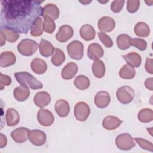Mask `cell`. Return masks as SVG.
Wrapping results in <instances>:
<instances>
[{
	"mask_svg": "<svg viewBox=\"0 0 153 153\" xmlns=\"http://www.w3.org/2000/svg\"><path fill=\"white\" fill-rule=\"evenodd\" d=\"M44 1L3 0L1 1V26L26 34L42 14Z\"/></svg>",
	"mask_w": 153,
	"mask_h": 153,
	"instance_id": "6da1fadb",
	"label": "cell"
},
{
	"mask_svg": "<svg viewBox=\"0 0 153 153\" xmlns=\"http://www.w3.org/2000/svg\"><path fill=\"white\" fill-rule=\"evenodd\" d=\"M17 81L23 85L28 87L32 90H38L42 88V84L27 72H19L14 74Z\"/></svg>",
	"mask_w": 153,
	"mask_h": 153,
	"instance_id": "7a4b0ae2",
	"label": "cell"
},
{
	"mask_svg": "<svg viewBox=\"0 0 153 153\" xmlns=\"http://www.w3.org/2000/svg\"><path fill=\"white\" fill-rule=\"evenodd\" d=\"M38 43L30 39H22L17 45L18 51L24 56H30L36 53L38 48Z\"/></svg>",
	"mask_w": 153,
	"mask_h": 153,
	"instance_id": "3957f363",
	"label": "cell"
},
{
	"mask_svg": "<svg viewBox=\"0 0 153 153\" xmlns=\"http://www.w3.org/2000/svg\"><path fill=\"white\" fill-rule=\"evenodd\" d=\"M115 145L118 149L124 151L130 150L136 146L134 139L127 133L117 136L115 139Z\"/></svg>",
	"mask_w": 153,
	"mask_h": 153,
	"instance_id": "277c9868",
	"label": "cell"
},
{
	"mask_svg": "<svg viewBox=\"0 0 153 153\" xmlns=\"http://www.w3.org/2000/svg\"><path fill=\"white\" fill-rule=\"evenodd\" d=\"M117 98L122 104H128L134 97V91L130 86L124 85L118 88L116 92Z\"/></svg>",
	"mask_w": 153,
	"mask_h": 153,
	"instance_id": "5b68a950",
	"label": "cell"
},
{
	"mask_svg": "<svg viewBox=\"0 0 153 153\" xmlns=\"http://www.w3.org/2000/svg\"><path fill=\"white\" fill-rule=\"evenodd\" d=\"M67 52L71 58L81 60L84 55V45L81 41L74 40L68 45Z\"/></svg>",
	"mask_w": 153,
	"mask_h": 153,
	"instance_id": "8992f818",
	"label": "cell"
},
{
	"mask_svg": "<svg viewBox=\"0 0 153 153\" xmlns=\"http://www.w3.org/2000/svg\"><path fill=\"white\" fill-rule=\"evenodd\" d=\"M74 116L79 121H85L90 114V109L87 103L84 102L77 103L74 107Z\"/></svg>",
	"mask_w": 153,
	"mask_h": 153,
	"instance_id": "52a82bcc",
	"label": "cell"
},
{
	"mask_svg": "<svg viewBox=\"0 0 153 153\" xmlns=\"http://www.w3.org/2000/svg\"><path fill=\"white\" fill-rule=\"evenodd\" d=\"M37 120L39 123L45 127H48L53 124L54 121L53 114L48 109L41 108L37 114Z\"/></svg>",
	"mask_w": 153,
	"mask_h": 153,
	"instance_id": "ba28073f",
	"label": "cell"
},
{
	"mask_svg": "<svg viewBox=\"0 0 153 153\" xmlns=\"http://www.w3.org/2000/svg\"><path fill=\"white\" fill-rule=\"evenodd\" d=\"M29 139L33 145L39 146L45 144L47 136L42 130L37 129L32 130L29 133Z\"/></svg>",
	"mask_w": 153,
	"mask_h": 153,
	"instance_id": "9c48e42d",
	"label": "cell"
},
{
	"mask_svg": "<svg viewBox=\"0 0 153 153\" xmlns=\"http://www.w3.org/2000/svg\"><path fill=\"white\" fill-rule=\"evenodd\" d=\"M97 26L102 32H110L115 29V22L111 17L103 16L99 20Z\"/></svg>",
	"mask_w": 153,
	"mask_h": 153,
	"instance_id": "30bf717a",
	"label": "cell"
},
{
	"mask_svg": "<svg viewBox=\"0 0 153 153\" xmlns=\"http://www.w3.org/2000/svg\"><path fill=\"white\" fill-rule=\"evenodd\" d=\"M74 35L73 28L68 25H64L60 27L56 35V39L60 42H65L72 37Z\"/></svg>",
	"mask_w": 153,
	"mask_h": 153,
	"instance_id": "8fae6325",
	"label": "cell"
},
{
	"mask_svg": "<svg viewBox=\"0 0 153 153\" xmlns=\"http://www.w3.org/2000/svg\"><path fill=\"white\" fill-rule=\"evenodd\" d=\"M110 101V95L107 91L105 90H102L97 92L94 99L95 105L97 108L101 109L106 108L109 105Z\"/></svg>",
	"mask_w": 153,
	"mask_h": 153,
	"instance_id": "7c38bea8",
	"label": "cell"
},
{
	"mask_svg": "<svg viewBox=\"0 0 153 153\" xmlns=\"http://www.w3.org/2000/svg\"><path fill=\"white\" fill-rule=\"evenodd\" d=\"M29 130L26 127H19L11 133L13 140L16 143H22L26 142L29 139Z\"/></svg>",
	"mask_w": 153,
	"mask_h": 153,
	"instance_id": "4fadbf2b",
	"label": "cell"
},
{
	"mask_svg": "<svg viewBox=\"0 0 153 153\" xmlns=\"http://www.w3.org/2000/svg\"><path fill=\"white\" fill-rule=\"evenodd\" d=\"M104 51L102 46L97 43H92L89 45L87 50L88 58L93 60H99L103 57Z\"/></svg>",
	"mask_w": 153,
	"mask_h": 153,
	"instance_id": "5bb4252c",
	"label": "cell"
},
{
	"mask_svg": "<svg viewBox=\"0 0 153 153\" xmlns=\"http://www.w3.org/2000/svg\"><path fill=\"white\" fill-rule=\"evenodd\" d=\"M59 14L60 11L59 8L54 4H47L42 8L41 16L43 17H50L54 20L59 18Z\"/></svg>",
	"mask_w": 153,
	"mask_h": 153,
	"instance_id": "9a60e30c",
	"label": "cell"
},
{
	"mask_svg": "<svg viewBox=\"0 0 153 153\" xmlns=\"http://www.w3.org/2000/svg\"><path fill=\"white\" fill-rule=\"evenodd\" d=\"M33 101L36 106L43 108L48 105L50 103L51 96L50 94L46 91H39L35 95Z\"/></svg>",
	"mask_w": 153,
	"mask_h": 153,
	"instance_id": "2e32d148",
	"label": "cell"
},
{
	"mask_svg": "<svg viewBox=\"0 0 153 153\" xmlns=\"http://www.w3.org/2000/svg\"><path fill=\"white\" fill-rule=\"evenodd\" d=\"M122 123L123 121L119 118L112 115H108L104 118L102 121V126L104 128L108 130H113L117 128Z\"/></svg>",
	"mask_w": 153,
	"mask_h": 153,
	"instance_id": "e0dca14e",
	"label": "cell"
},
{
	"mask_svg": "<svg viewBox=\"0 0 153 153\" xmlns=\"http://www.w3.org/2000/svg\"><path fill=\"white\" fill-rule=\"evenodd\" d=\"M78 70L77 65L74 62H69L63 68L61 75L66 80L71 79L76 74Z\"/></svg>",
	"mask_w": 153,
	"mask_h": 153,
	"instance_id": "ac0fdd59",
	"label": "cell"
},
{
	"mask_svg": "<svg viewBox=\"0 0 153 153\" xmlns=\"http://www.w3.org/2000/svg\"><path fill=\"white\" fill-rule=\"evenodd\" d=\"M57 115L62 117L64 118L68 116L70 111V106L69 103L64 99L58 100L54 106Z\"/></svg>",
	"mask_w": 153,
	"mask_h": 153,
	"instance_id": "d6986e66",
	"label": "cell"
},
{
	"mask_svg": "<svg viewBox=\"0 0 153 153\" xmlns=\"http://www.w3.org/2000/svg\"><path fill=\"white\" fill-rule=\"evenodd\" d=\"M54 47L52 44L45 39H41L39 44V50L41 56L45 57H48L54 53Z\"/></svg>",
	"mask_w": 153,
	"mask_h": 153,
	"instance_id": "ffe728a7",
	"label": "cell"
},
{
	"mask_svg": "<svg viewBox=\"0 0 153 153\" xmlns=\"http://www.w3.org/2000/svg\"><path fill=\"white\" fill-rule=\"evenodd\" d=\"M16 62L15 54L11 51H4L0 55V66L6 68L14 65Z\"/></svg>",
	"mask_w": 153,
	"mask_h": 153,
	"instance_id": "44dd1931",
	"label": "cell"
},
{
	"mask_svg": "<svg viewBox=\"0 0 153 153\" xmlns=\"http://www.w3.org/2000/svg\"><path fill=\"white\" fill-rule=\"evenodd\" d=\"M79 34L84 40L89 41L94 38L96 31L93 26L89 24H85L81 27Z\"/></svg>",
	"mask_w": 153,
	"mask_h": 153,
	"instance_id": "7402d4cb",
	"label": "cell"
},
{
	"mask_svg": "<svg viewBox=\"0 0 153 153\" xmlns=\"http://www.w3.org/2000/svg\"><path fill=\"white\" fill-rule=\"evenodd\" d=\"M13 95L17 101L23 102L29 97L30 90L28 87L21 85L14 90Z\"/></svg>",
	"mask_w": 153,
	"mask_h": 153,
	"instance_id": "603a6c76",
	"label": "cell"
},
{
	"mask_svg": "<svg viewBox=\"0 0 153 153\" xmlns=\"http://www.w3.org/2000/svg\"><path fill=\"white\" fill-rule=\"evenodd\" d=\"M122 57L126 60L127 64L133 68H138L141 65V56L136 52L129 53L126 55H123Z\"/></svg>",
	"mask_w": 153,
	"mask_h": 153,
	"instance_id": "cb8c5ba5",
	"label": "cell"
},
{
	"mask_svg": "<svg viewBox=\"0 0 153 153\" xmlns=\"http://www.w3.org/2000/svg\"><path fill=\"white\" fill-rule=\"evenodd\" d=\"M31 69L36 74H43L47 69L46 62L41 59L35 58L30 63Z\"/></svg>",
	"mask_w": 153,
	"mask_h": 153,
	"instance_id": "d4e9b609",
	"label": "cell"
},
{
	"mask_svg": "<svg viewBox=\"0 0 153 153\" xmlns=\"http://www.w3.org/2000/svg\"><path fill=\"white\" fill-rule=\"evenodd\" d=\"M6 123L8 126L12 127L17 125L20 121V115L14 108H8L5 115Z\"/></svg>",
	"mask_w": 153,
	"mask_h": 153,
	"instance_id": "484cf974",
	"label": "cell"
},
{
	"mask_svg": "<svg viewBox=\"0 0 153 153\" xmlns=\"http://www.w3.org/2000/svg\"><path fill=\"white\" fill-rule=\"evenodd\" d=\"M134 31L135 34L142 38H145L149 35L150 29L149 26L145 22H139L134 26Z\"/></svg>",
	"mask_w": 153,
	"mask_h": 153,
	"instance_id": "4316f807",
	"label": "cell"
},
{
	"mask_svg": "<svg viewBox=\"0 0 153 153\" xmlns=\"http://www.w3.org/2000/svg\"><path fill=\"white\" fill-rule=\"evenodd\" d=\"M92 71L93 75L97 78H102L105 74L106 69L103 61L100 60H96L93 63Z\"/></svg>",
	"mask_w": 153,
	"mask_h": 153,
	"instance_id": "83f0119b",
	"label": "cell"
},
{
	"mask_svg": "<svg viewBox=\"0 0 153 153\" xmlns=\"http://www.w3.org/2000/svg\"><path fill=\"white\" fill-rule=\"evenodd\" d=\"M136 75V71L131 66L126 64L119 71L120 76L124 79H133Z\"/></svg>",
	"mask_w": 153,
	"mask_h": 153,
	"instance_id": "f1b7e54d",
	"label": "cell"
},
{
	"mask_svg": "<svg viewBox=\"0 0 153 153\" xmlns=\"http://www.w3.org/2000/svg\"><path fill=\"white\" fill-rule=\"evenodd\" d=\"M74 84L78 89L84 90L90 87V81L87 76L84 75H79L75 78Z\"/></svg>",
	"mask_w": 153,
	"mask_h": 153,
	"instance_id": "f546056e",
	"label": "cell"
},
{
	"mask_svg": "<svg viewBox=\"0 0 153 153\" xmlns=\"http://www.w3.org/2000/svg\"><path fill=\"white\" fill-rule=\"evenodd\" d=\"M65 60V55L64 52L58 48H55L54 53L52 55L51 61L53 65L56 66H59Z\"/></svg>",
	"mask_w": 153,
	"mask_h": 153,
	"instance_id": "4dcf8cb0",
	"label": "cell"
},
{
	"mask_svg": "<svg viewBox=\"0 0 153 153\" xmlns=\"http://www.w3.org/2000/svg\"><path fill=\"white\" fill-rule=\"evenodd\" d=\"M137 118L142 123H149L153 120V111L150 108H143L140 110Z\"/></svg>",
	"mask_w": 153,
	"mask_h": 153,
	"instance_id": "1f68e13d",
	"label": "cell"
},
{
	"mask_svg": "<svg viewBox=\"0 0 153 153\" xmlns=\"http://www.w3.org/2000/svg\"><path fill=\"white\" fill-rule=\"evenodd\" d=\"M131 37L127 34H121L117 38L116 42L118 47L121 50H126L130 48Z\"/></svg>",
	"mask_w": 153,
	"mask_h": 153,
	"instance_id": "d6a6232c",
	"label": "cell"
},
{
	"mask_svg": "<svg viewBox=\"0 0 153 153\" xmlns=\"http://www.w3.org/2000/svg\"><path fill=\"white\" fill-rule=\"evenodd\" d=\"M43 32V22L41 17H38L33 23L30 33L32 36L37 37L41 36Z\"/></svg>",
	"mask_w": 153,
	"mask_h": 153,
	"instance_id": "836d02e7",
	"label": "cell"
},
{
	"mask_svg": "<svg viewBox=\"0 0 153 153\" xmlns=\"http://www.w3.org/2000/svg\"><path fill=\"white\" fill-rule=\"evenodd\" d=\"M1 31L4 34L6 40L9 42H14L20 37L19 33L8 28H1Z\"/></svg>",
	"mask_w": 153,
	"mask_h": 153,
	"instance_id": "e575fe53",
	"label": "cell"
},
{
	"mask_svg": "<svg viewBox=\"0 0 153 153\" xmlns=\"http://www.w3.org/2000/svg\"><path fill=\"white\" fill-rule=\"evenodd\" d=\"M43 29L44 31L49 34L53 33L56 29V24L54 21L50 17H44Z\"/></svg>",
	"mask_w": 153,
	"mask_h": 153,
	"instance_id": "d590c367",
	"label": "cell"
},
{
	"mask_svg": "<svg viewBox=\"0 0 153 153\" xmlns=\"http://www.w3.org/2000/svg\"><path fill=\"white\" fill-rule=\"evenodd\" d=\"M130 45L135 47L140 51L145 50L147 47L146 41L145 39L141 38H131Z\"/></svg>",
	"mask_w": 153,
	"mask_h": 153,
	"instance_id": "8d00e7d4",
	"label": "cell"
},
{
	"mask_svg": "<svg viewBox=\"0 0 153 153\" xmlns=\"http://www.w3.org/2000/svg\"><path fill=\"white\" fill-rule=\"evenodd\" d=\"M134 140L142 149L151 152L153 151V145L151 142L145 139L139 137H135L134 138Z\"/></svg>",
	"mask_w": 153,
	"mask_h": 153,
	"instance_id": "74e56055",
	"label": "cell"
},
{
	"mask_svg": "<svg viewBox=\"0 0 153 153\" xmlns=\"http://www.w3.org/2000/svg\"><path fill=\"white\" fill-rule=\"evenodd\" d=\"M99 40L103 44V45L108 48L112 47L113 45V41L112 39L105 33L99 32L97 33Z\"/></svg>",
	"mask_w": 153,
	"mask_h": 153,
	"instance_id": "f35d334b",
	"label": "cell"
},
{
	"mask_svg": "<svg viewBox=\"0 0 153 153\" xmlns=\"http://www.w3.org/2000/svg\"><path fill=\"white\" fill-rule=\"evenodd\" d=\"M140 6V1L138 0H128L127 1V10L130 13H136Z\"/></svg>",
	"mask_w": 153,
	"mask_h": 153,
	"instance_id": "ab89813d",
	"label": "cell"
},
{
	"mask_svg": "<svg viewBox=\"0 0 153 153\" xmlns=\"http://www.w3.org/2000/svg\"><path fill=\"white\" fill-rule=\"evenodd\" d=\"M125 1H113L111 5V10L115 13L120 12L124 6Z\"/></svg>",
	"mask_w": 153,
	"mask_h": 153,
	"instance_id": "60d3db41",
	"label": "cell"
},
{
	"mask_svg": "<svg viewBox=\"0 0 153 153\" xmlns=\"http://www.w3.org/2000/svg\"><path fill=\"white\" fill-rule=\"evenodd\" d=\"M12 80L10 76L7 75H4L0 73V89L2 90L5 86L10 85L11 84Z\"/></svg>",
	"mask_w": 153,
	"mask_h": 153,
	"instance_id": "b9f144b4",
	"label": "cell"
},
{
	"mask_svg": "<svg viewBox=\"0 0 153 153\" xmlns=\"http://www.w3.org/2000/svg\"><path fill=\"white\" fill-rule=\"evenodd\" d=\"M152 62L153 60L151 58H148L147 57L146 59V62H145V70L146 72L150 74H153V67H152Z\"/></svg>",
	"mask_w": 153,
	"mask_h": 153,
	"instance_id": "7bdbcfd3",
	"label": "cell"
},
{
	"mask_svg": "<svg viewBox=\"0 0 153 153\" xmlns=\"http://www.w3.org/2000/svg\"><path fill=\"white\" fill-rule=\"evenodd\" d=\"M7 143V138L3 133H0V148H3L6 146Z\"/></svg>",
	"mask_w": 153,
	"mask_h": 153,
	"instance_id": "ee69618b",
	"label": "cell"
},
{
	"mask_svg": "<svg viewBox=\"0 0 153 153\" xmlns=\"http://www.w3.org/2000/svg\"><path fill=\"white\" fill-rule=\"evenodd\" d=\"M152 81H153V78L152 77L147 78L145 81V87L149 90H153V84H152Z\"/></svg>",
	"mask_w": 153,
	"mask_h": 153,
	"instance_id": "f6af8a7d",
	"label": "cell"
},
{
	"mask_svg": "<svg viewBox=\"0 0 153 153\" xmlns=\"http://www.w3.org/2000/svg\"><path fill=\"white\" fill-rule=\"evenodd\" d=\"M6 38L4 34L1 31V39H0V45L3 46L5 44Z\"/></svg>",
	"mask_w": 153,
	"mask_h": 153,
	"instance_id": "bcb514c9",
	"label": "cell"
},
{
	"mask_svg": "<svg viewBox=\"0 0 153 153\" xmlns=\"http://www.w3.org/2000/svg\"><path fill=\"white\" fill-rule=\"evenodd\" d=\"M79 2H81V4H84V5H87V4H88L89 3H90L91 2V1H79Z\"/></svg>",
	"mask_w": 153,
	"mask_h": 153,
	"instance_id": "7dc6e473",
	"label": "cell"
},
{
	"mask_svg": "<svg viewBox=\"0 0 153 153\" xmlns=\"http://www.w3.org/2000/svg\"><path fill=\"white\" fill-rule=\"evenodd\" d=\"M147 131L149 133V134H151V136H152V127L151 128H147Z\"/></svg>",
	"mask_w": 153,
	"mask_h": 153,
	"instance_id": "c3c4849f",
	"label": "cell"
},
{
	"mask_svg": "<svg viewBox=\"0 0 153 153\" xmlns=\"http://www.w3.org/2000/svg\"><path fill=\"white\" fill-rule=\"evenodd\" d=\"M145 2L148 5H152L153 1H145Z\"/></svg>",
	"mask_w": 153,
	"mask_h": 153,
	"instance_id": "681fc988",
	"label": "cell"
}]
</instances>
